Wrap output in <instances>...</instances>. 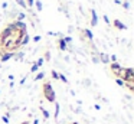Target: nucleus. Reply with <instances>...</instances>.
I'll list each match as a JSON object with an SVG mask.
<instances>
[{"mask_svg": "<svg viewBox=\"0 0 134 124\" xmlns=\"http://www.w3.org/2000/svg\"><path fill=\"white\" fill-rule=\"evenodd\" d=\"M42 95H43V98L51 104H53L56 101V94H55V91H53V87H52V84H51V81H45V82L42 84Z\"/></svg>", "mask_w": 134, "mask_h": 124, "instance_id": "1", "label": "nucleus"}, {"mask_svg": "<svg viewBox=\"0 0 134 124\" xmlns=\"http://www.w3.org/2000/svg\"><path fill=\"white\" fill-rule=\"evenodd\" d=\"M120 79L124 81V84L125 82H134V69L133 68H122Z\"/></svg>", "mask_w": 134, "mask_h": 124, "instance_id": "2", "label": "nucleus"}, {"mask_svg": "<svg viewBox=\"0 0 134 124\" xmlns=\"http://www.w3.org/2000/svg\"><path fill=\"white\" fill-rule=\"evenodd\" d=\"M110 71L115 78H120V75H121V72H122V66L120 65L118 62H111L110 63Z\"/></svg>", "mask_w": 134, "mask_h": 124, "instance_id": "3", "label": "nucleus"}, {"mask_svg": "<svg viewBox=\"0 0 134 124\" xmlns=\"http://www.w3.org/2000/svg\"><path fill=\"white\" fill-rule=\"evenodd\" d=\"M15 56V52H4L0 51V62H7Z\"/></svg>", "mask_w": 134, "mask_h": 124, "instance_id": "4", "label": "nucleus"}, {"mask_svg": "<svg viewBox=\"0 0 134 124\" xmlns=\"http://www.w3.org/2000/svg\"><path fill=\"white\" fill-rule=\"evenodd\" d=\"M12 23L15 25V28L18 29V30L23 32V33H26V32H27V28H26V23H25V22H20V20H13Z\"/></svg>", "mask_w": 134, "mask_h": 124, "instance_id": "5", "label": "nucleus"}, {"mask_svg": "<svg viewBox=\"0 0 134 124\" xmlns=\"http://www.w3.org/2000/svg\"><path fill=\"white\" fill-rule=\"evenodd\" d=\"M113 26H114L115 29H118V30H125V29H127V26H125L120 19H114V20H113Z\"/></svg>", "mask_w": 134, "mask_h": 124, "instance_id": "6", "label": "nucleus"}, {"mask_svg": "<svg viewBox=\"0 0 134 124\" xmlns=\"http://www.w3.org/2000/svg\"><path fill=\"white\" fill-rule=\"evenodd\" d=\"M98 61L99 62H102V63H110V55H107V53H104V52H98Z\"/></svg>", "mask_w": 134, "mask_h": 124, "instance_id": "7", "label": "nucleus"}, {"mask_svg": "<svg viewBox=\"0 0 134 124\" xmlns=\"http://www.w3.org/2000/svg\"><path fill=\"white\" fill-rule=\"evenodd\" d=\"M56 43H58L59 51H66V49H68V43L64 40V36H61V37H59V39H58V42H56Z\"/></svg>", "mask_w": 134, "mask_h": 124, "instance_id": "8", "label": "nucleus"}, {"mask_svg": "<svg viewBox=\"0 0 134 124\" xmlns=\"http://www.w3.org/2000/svg\"><path fill=\"white\" fill-rule=\"evenodd\" d=\"M91 26H97L98 25V16H97V12L94 9H91Z\"/></svg>", "mask_w": 134, "mask_h": 124, "instance_id": "9", "label": "nucleus"}, {"mask_svg": "<svg viewBox=\"0 0 134 124\" xmlns=\"http://www.w3.org/2000/svg\"><path fill=\"white\" fill-rule=\"evenodd\" d=\"M29 39H30L29 35L25 33L23 36H22V39H20V48H22V46H25V45H27V43H29Z\"/></svg>", "mask_w": 134, "mask_h": 124, "instance_id": "10", "label": "nucleus"}, {"mask_svg": "<svg viewBox=\"0 0 134 124\" xmlns=\"http://www.w3.org/2000/svg\"><path fill=\"white\" fill-rule=\"evenodd\" d=\"M55 104V114H53V118H55V121H58V117H59V110H61V107H59V104L56 103H53Z\"/></svg>", "mask_w": 134, "mask_h": 124, "instance_id": "11", "label": "nucleus"}, {"mask_svg": "<svg viewBox=\"0 0 134 124\" xmlns=\"http://www.w3.org/2000/svg\"><path fill=\"white\" fill-rule=\"evenodd\" d=\"M39 110H41V111H42V114H43V117H45V118H46V120H48V118H49V117H51V114H49V111H48V110H46V108H43V107H39Z\"/></svg>", "mask_w": 134, "mask_h": 124, "instance_id": "12", "label": "nucleus"}, {"mask_svg": "<svg viewBox=\"0 0 134 124\" xmlns=\"http://www.w3.org/2000/svg\"><path fill=\"white\" fill-rule=\"evenodd\" d=\"M23 56H25L23 52H15V56H13V58H15L16 61H22V59H23Z\"/></svg>", "mask_w": 134, "mask_h": 124, "instance_id": "13", "label": "nucleus"}, {"mask_svg": "<svg viewBox=\"0 0 134 124\" xmlns=\"http://www.w3.org/2000/svg\"><path fill=\"white\" fill-rule=\"evenodd\" d=\"M124 87H127L130 89V92H134V82H125Z\"/></svg>", "mask_w": 134, "mask_h": 124, "instance_id": "14", "label": "nucleus"}, {"mask_svg": "<svg viewBox=\"0 0 134 124\" xmlns=\"http://www.w3.org/2000/svg\"><path fill=\"white\" fill-rule=\"evenodd\" d=\"M51 77H52V79H55V81L59 79V74L55 71V69H52V72H51Z\"/></svg>", "mask_w": 134, "mask_h": 124, "instance_id": "15", "label": "nucleus"}, {"mask_svg": "<svg viewBox=\"0 0 134 124\" xmlns=\"http://www.w3.org/2000/svg\"><path fill=\"white\" fill-rule=\"evenodd\" d=\"M16 3H18L20 7H23V9H27V6H26V2L25 0H16Z\"/></svg>", "mask_w": 134, "mask_h": 124, "instance_id": "16", "label": "nucleus"}, {"mask_svg": "<svg viewBox=\"0 0 134 124\" xmlns=\"http://www.w3.org/2000/svg\"><path fill=\"white\" fill-rule=\"evenodd\" d=\"M43 78H45V74H43V72H39V74L35 77V79H33V81H41V79H43Z\"/></svg>", "mask_w": 134, "mask_h": 124, "instance_id": "17", "label": "nucleus"}, {"mask_svg": "<svg viewBox=\"0 0 134 124\" xmlns=\"http://www.w3.org/2000/svg\"><path fill=\"white\" fill-rule=\"evenodd\" d=\"M25 2H26V6H27L29 9H32L33 4H35V0H25Z\"/></svg>", "mask_w": 134, "mask_h": 124, "instance_id": "18", "label": "nucleus"}, {"mask_svg": "<svg viewBox=\"0 0 134 124\" xmlns=\"http://www.w3.org/2000/svg\"><path fill=\"white\" fill-rule=\"evenodd\" d=\"M35 4H36V9H38V12H42V2L36 0V2H35Z\"/></svg>", "mask_w": 134, "mask_h": 124, "instance_id": "19", "label": "nucleus"}, {"mask_svg": "<svg viewBox=\"0 0 134 124\" xmlns=\"http://www.w3.org/2000/svg\"><path fill=\"white\" fill-rule=\"evenodd\" d=\"M25 17H26V14H25V13H19L18 17H16V20H20V22H23Z\"/></svg>", "mask_w": 134, "mask_h": 124, "instance_id": "20", "label": "nucleus"}, {"mask_svg": "<svg viewBox=\"0 0 134 124\" xmlns=\"http://www.w3.org/2000/svg\"><path fill=\"white\" fill-rule=\"evenodd\" d=\"M39 71V66L36 65V63H33L32 66H30V72H38Z\"/></svg>", "mask_w": 134, "mask_h": 124, "instance_id": "21", "label": "nucleus"}, {"mask_svg": "<svg viewBox=\"0 0 134 124\" xmlns=\"http://www.w3.org/2000/svg\"><path fill=\"white\" fill-rule=\"evenodd\" d=\"M43 62H45V61H43V58H39V59H38V61H36V62H35V63H36V65H38V66H39V68H41V66H42V65H43Z\"/></svg>", "mask_w": 134, "mask_h": 124, "instance_id": "22", "label": "nucleus"}, {"mask_svg": "<svg viewBox=\"0 0 134 124\" xmlns=\"http://www.w3.org/2000/svg\"><path fill=\"white\" fill-rule=\"evenodd\" d=\"M49 59H51V52L46 51L45 52V56H43V61H49Z\"/></svg>", "mask_w": 134, "mask_h": 124, "instance_id": "23", "label": "nucleus"}, {"mask_svg": "<svg viewBox=\"0 0 134 124\" xmlns=\"http://www.w3.org/2000/svg\"><path fill=\"white\" fill-rule=\"evenodd\" d=\"M115 82H117V85L124 87V81H122V79H120V78H115Z\"/></svg>", "mask_w": 134, "mask_h": 124, "instance_id": "24", "label": "nucleus"}, {"mask_svg": "<svg viewBox=\"0 0 134 124\" xmlns=\"http://www.w3.org/2000/svg\"><path fill=\"white\" fill-rule=\"evenodd\" d=\"M59 79L62 81V82H68V79H66V77H65L64 74H59Z\"/></svg>", "mask_w": 134, "mask_h": 124, "instance_id": "25", "label": "nucleus"}, {"mask_svg": "<svg viewBox=\"0 0 134 124\" xmlns=\"http://www.w3.org/2000/svg\"><path fill=\"white\" fill-rule=\"evenodd\" d=\"M102 19H104V22L107 23V25H111V22H110V19H108L107 14H104V16H102Z\"/></svg>", "mask_w": 134, "mask_h": 124, "instance_id": "26", "label": "nucleus"}, {"mask_svg": "<svg viewBox=\"0 0 134 124\" xmlns=\"http://www.w3.org/2000/svg\"><path fill=\"white\" fill-rule=\"evenodd\" d=\"M64 40L66 43H71V42H72V37H71V36H64Z\"/></svg>", "mask_w": 134, "mask_h": 124, "instance_id": "27", "label": "nucleus"}, {"mask_svg": "<svg viewBox=\"0 0 134 124\" xmlns=\"http://www.w3.org/2000/svg\"><path fill=\"white\" fill-rule=\"evenodd\" d=\"M121 4H122V7L127 9V10L130 9V3H128V2H124V3H121Z\"/></svg>", "mask_w": 134, "mask_h": 124, "instance_id": "28", "label": "nucleus"}, {"mask_svg": "<svg viewBox=\"0 0 134 124\" xmlns=\"http://www.w3.org/2000/svg\"><path fill=\"white\" fill-rule=\"evenodd\" d=\"M111 61H113V62H115V61H117V56H115V55H111V56H110V62H111Z\"/></svg>", "mask_w": 134, "mask_h": 124, "instance_id": "29", "label": "nucleus"}, {"mask_svg": "<svg viewBox=\"0 0 134 124\" xmlns=\"http://www.w3.org/2000/svg\"><path fill=\"white\" fill-rule=\"evenodd\" d=\"M42 39V37L41 36H39V35H38V36H35V37H33V42H39V40H41Z\"/></svg>", "mask_w": 134, "mask_h": 124, "instance_id": "30", "label": "nucleus"}, {"mask_svg": "<svg viewBox=\"0 0 134 124\" xmlns=\"http://www.w3.org/2000/svg\"><path fill=\"white\" fill-rule=\"evenodd\" d=\"M2 120H3L4 123H9V117H6V115H3V117H2Z\"/></svg>", "mask_w": 134, "mask_h": 124, "instance_id": "31", "label": "nucleus"}, {"mask_svg": "<svg viewBox=\"0 0 134 124\" xmlns=\"http://www.w3.org/2000/svg\"><path fill=\"white\" fill-rule=\"evenodd\" d=\"M20 124H32V123H30V121H22Z\"/></svg>", "mask_w": 134, "mask_h": 124, "instance_id": "32", "label": "nucleus"}, {"mask_svg": "<svg viewBox=\"0 0 134 124\" xmlns=\"http://www.w3.org/2000/svg\"><path fill=\"white\" fill-rule=\"evenodd\" d=\"M33 124H39V120H35V121H33Z\"/></svg>", "mask_w": 134, "mask_h": 124, "instance_id": "33", "label": "nucleus"}, {"mask_svg": "<svg viewBox=\"0 0 134 124\" xmlns=\"http://www.w3.org/2000/svg\"><path fill=\"white\" fill-rule=\"evenodd\" d=\"M69 124H79V123H76V121H74V123H69Z\"/></svg>", "mask_w": 134, "mask_h": 124, "instance_id": "34", "label": "nucleus"}]
</instances>
